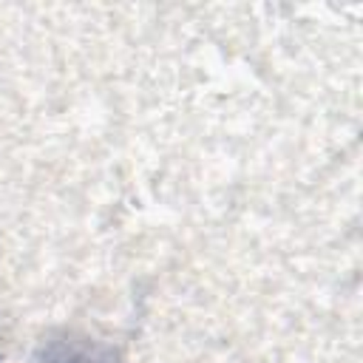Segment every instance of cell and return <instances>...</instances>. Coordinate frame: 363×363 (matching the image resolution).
I'll list each match as a JSON object with an SVG mask.
<instances>
[{
  "instance_id": "cell-1",
  "label": "cell",
  "mask_w": 363,
  "mask_h": 363,
  "mask_svg": "<svg viewBox=\"0 0 363 363\" xmlns=\"http://www.w3.org/2000/svg\"><path fill=\"white\" fill-rule=\"evenodd\" d=\"M48 363H108V360H96L88 352H65V354H60V357H54Z\"/></svg>"
}]
</instances>
